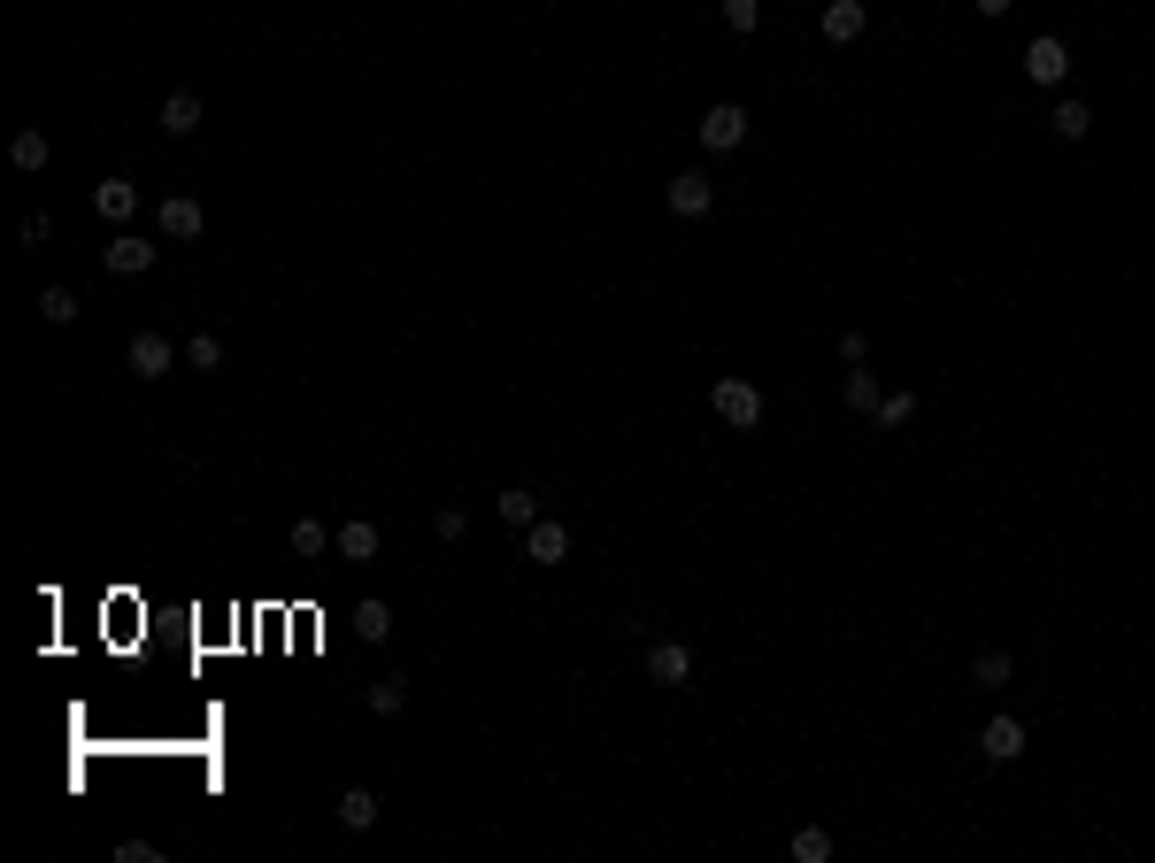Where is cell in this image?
Segmentation results:
<instances>
[{
  "instance_id": "obj_11",
  "label": "cell",
  "mask_w": 1155,
  "mask_h": 863,
  "mask_svg": "<svg viewBox=\"0 0 1155 863\" xmlns=\"http://www.w3.org/2000/svg\"><path fill=\"white\" fill-rule=\"evenodd\" d=\"M155 224H163V239H193L208 216H200V201H185V193H169L163 208H155Z\"/></svg>"
},
{
  "instance_id": "obj_28",
  "label": "cell",
  "mask_w": 1155,
  "mask_h": 863,
  "mask_svg": "<svg viewBox=\"0 0 1155 863\" xmlns=\"http://www.w3.org/2000/svg\"><path fill=\"white\" fill-rule=\"evenodd\" d=\"M324 547H331V532H324L317 517H301V524H293V555H324Z\"/></svg>"
},
{
  "instance_id": "obj_23",
  "label": "cell",
  "mask_w": 1155,
  "mask_h": 863,
  "mask_svg": "<svg viewBox=\"0 0 1155 863\" xmlns=\"http://www.w3.org/2000/svg\"><path fill=\"white\" fill-rule=\"evenodd\" d=\"M832 856V833L825 825H802V833H794V863H825Z\"/></svg>"
},
{
  "instance_id": "obj_30",
  "label": "cell",
  "mask_w": 1155,
  "mask_h": 863,
  "mask_svg": "<svg viewBox=\"0 0 1155 863\" xmlns=\"http://www.w3.org/2000/svg\"><path fill=\"white\" fill-rule=\"evenodd\" d=\"M971 8H979V16H1009L1017 0H971Z\"/></svg>"
},
{
  "instance_id": "obj_22",
  "label": "cell",
  "mask_w": 1155,
  "mask_h": 863,
  "mask_svg": "<svg viewBox=\"0 0 1155 863\" xmlns=\"http://www.w3.org/2000/svg\"><path fill=\"white\" fill-rule=\"evenodd\" d=\"M16 171H47V132H16Z\"/></svg>"
},
{
  "instance_id": "obj_25",
  "label": "cell",
  "mask_w": 1155,
  "mask_h": 863,
  "mask_svg": "<svg viewBox=\"0 0 1155 863\" xmlns=\"http://www.w3.org/2000/svg\"><path fill=\"white\" fill-rule=\"evenodd\" d=\"M971 687H1009V656H1001V648H987V656L971 664Z\"/></svg>"
},
{
  "instance_id": "obj_7",
  "label": "cell",
  "mask_w": 1155,
  "mask_h": 863,
  "mask_svg": "<svg viewBox=\"0 0 1155 863\" xmlns=\"http://www.w3.org/2000/svg\"><path fill=\"white\" fill-rule=\"evenodd\" d=\"M93 208H101L109 224H132V216H140V185H132V177H101V185H93Z\"/></svg>"
},
{
  "instance_id": "obj_26",
  "label": "cell",
  "mask_w": 1155,
  "mask_h": 863,
  "mask_svg": "<svg viewBox=\"0 0 1155 863\" xmlns=\"http://www.w3.org/2000/svg\"><path fill=\"white\" fill-rule=\"evenodd\" d=\"M909 417H917V393H886V401H878V424H886V432H901Z\"/></svg>"
},
{
  "instance_id": "obj_27",
  "label": "cell",
  "mask_w": 1155,
  "mask_h": 863,
  "mask_svg": "<svg viewBox=\"0 0 1155 863\" xmlns=\"http://www.w3.org/2000/svg\"><path fill=\"white\" fill-rule=\"evenodd\" d=\"M755 23H763V0H724V31H740V39H747Z\"/></svg>"
},
{
  "instance_id": "obj_16",
  "label": "cell",
  "mask_w": 1155,
  "mask_h": 863,
  "mask_svg": "<svg viewBox=\"0 0 1155 863\" xmlns=\"http://www.w3.org/2000/svg\"><path fill=\"white\" fill-rule=\"evenodd\" d=\"M494 510H501L508 524H539V494H532V486H501Z\"/></svg>"
},
{
  "instance_id": "obj_1",
  "label": "cell",
  "mask_w": 1155,
  "mask_h": 863,
  "mask_svg": "<svg viewBox=\"0 0 1155 863\" xmlns=\"http://www.w3.org/2000/svg\"><path fill=\"white\" fill-rule=\"evenodd\" d=\"M709 409H716L732 432H755V424H763V393H755V378H716V386H709Z\"/></svg>"
},
{
  "instance_id": "obj_2",
  "label": "cell",
  "mask_w": 1155,
  "mask_h": 863,
  "mask_svg": "<svg viewBox=\"0 0 1155 863\" xmlns=\"http://www.w3.org/2000/svg\"><path fill=\"white\" fill-rule=\"evenodd\" d=\"M740 140H747V109H740V101H716V109L701 116V147H709V155H732Z\"/></svg>"
},
{
  "instance_id": "obj_5",
  "label": "cell",
  "mask_w": 1155,
  "mask_h": 863,
  "mask_svg": "<svg viewBox=\"0 0 1155 863\" xmlns=\"http://www.w3.org/2000/svg\"><path fill=\"white\" fill-rule=\"evenodd\" d=\"M524 555L539 563V571H555V563H570V532L555 517H539V524H524Z\"/></svg>"
},
{
  "instance_id": "obj_10",
  "label": "cell",
  "mask_w": 1155,
  "mask_h": 863,
  "mask_svg": "<svg viewBox=\"0 0 1155 863\" xmlns=\"http://www.w3.org/2000/svg\"><path fill=\"white\" fill-rule=\"evenodd\" d=\"M132 378H169V332H132Z\"/></svg>"
},
{
  "instance_id": "obj_3",
  "label": "cell",
  "mask_w": 1155,
  "mask_h": 863,
  "mask_svg": "<svg viewBox=\"0 0 1155 863\" xmlns=\"http://www.w3.org/2000/svg\"><path fill=\"white\" fill-rule=\"evenodd\" d=\"M1024 740H1032V732H1024V717H987L979 756H987V763H1017V756H1024Z\"/></svg>"
},
{
  "instance_id": "obj_8",
  "label": "cell",
  "mask_w": 1155,
  "mask_h": 863,
  "mask_svg": "<svg viewBox=\"0 0 1155 863\" xmlns=\"http://www.w3.org/2000/svg\"><path fill=\"white\" fill-rule=\"evenodd\" d=\"M817 23H825V39H832V47H847V39H863L870 8H863V0H825V16H817Z\"/></svg>"
},
{
  "instance_id": "obj_20",
  "label": "cell",
  "mask_w": 1155,
  "mask_h": 863,
  "mask_svg": "<svg viewBox=\"0 0 1155 863\" xmlns=\"http://www.w3.org/2000/svg\"><path fill=\"white\" fill-rule=\"evenodd\" d=\"M39 317H47V325H78V294H70V286H47V294H39Z\"/></svg>"
},
{
  "instance_id": "obj_12",
  "label": "cell",
  "mask_w": 1155,
  "mask_h": 863,
  "mask_svg": "<svg viewBox=\"0 0 1155 863\" xmlns=\"http://www.w3.org/2000/svg\"><path fill=\"white\" fill-rule=\"evenodd\" d=\"M331 818H339L347 833H370V825H378V794H370V787H347V794L331 802Z\"/></svg>"
},
{
  "instance_id": "obj_4",
  "label": "cell",
  "mask_w": 1155,
  "mask_h": 863,
  "mask_svg": "<svg viewBox=\"0 0 1155 863\" xmlns=\"http://www.w3.org/2000/svg\"><path fill=\"white\" fill-rule=\"evenodd\" d=\"M1024 78H1032V85H1063V78H1071V47H1063V39H1032V47H1024Z\"/></svg>"
},
{
  "instance_id": "obj_6",
  "label": "cell",
  "mask_w": 1155,
  "mask_h": 863,
  "mask_svg": "<svg viewBox=\"0 0 1155 863\" xmlns=\"http://www.w3.org/2000/svg\"><path fill=\"white\" fill-rule=\"evenodd\" d=\"M109 270H116V278H147V270H155V239L116 232V239H109Z\"/></svg>"
},
{
  "instance_id": "obj_18",
  "label": "cell",
  "mask_w": 1155,
  "mask_h": 863,
  "mask_svg": "<svg viewBox=\"0 0 1155 863\" xmlns=\"http://www.w3.org/2000/svg\"><path fill=\"white\" fill-rule=\"evenodd\" d=\"M878 401H886V393H878V378H870L863 362H847V409H863V417H878Z\"/></svg>"
},
{
  "instance_id": "obj_21",
  "label": "cell",
  "mask_w": 1155,
  "mask_h": 863,
  "mask_svg": "<svg viewBox=\"0 0 1155 863\" xmlns=\"http://www.w3.org/2000/svg\"><path fill=\"white\" fill-rule=\"evenodd\" d=\"M370 709H378V717H401V709H409V679H378V687H370Z\"/></svg>"
},
{
  "instance_id": "obj_13",
  "label": "cell",
  "mask_w": 1155,
  "mask_h": 863,
  "mask_svg": "<svg viewBox=\"0 0 1155 863\" xmlns=\"http://www.w3.org/2000/svg\"><path fill=\"white\" fill-rule=\"evenodd\" d=\"M648 671H656L662 687H685V679H693V656H685L678 640H656V648H648Z\"/></svg>"
},
{
  "instance_id": "obj_17",
  "label": "cell",
  "mask_w": 1155,
  "mask_h": 863,
  "mask_svg": "<svg viewBox=\"0 0 1155 863\" xmlns=\"http://www.w3.org/2000/svg\"><path fill=\"white\" fill-rule=\"evenodd\" d=\"M1048 124H1055V140H1086V132H1094V109H1086V101H1055Z\"/></svg>"
},
{
  "instance_id": "obj_19",
  "label": "cell",
  "mask_w": 1155,
  "mask_h": 863,
  "mask_svg": "<svg viewBox=\"0 0 1155 863\" xmlns=\"http://www.w3.org/2000/svg\"><path fill=\"white\" fill-rule=\"evenodd\" d=\"M393 633V609L385 602H354V640H385Z\"/></svg>"
},
{
  "instance_id": "obj_14",
  "label": "cell",
  "mask_w": 1155,
  "mask_h": 863,
  "mask_svg": "<svg viewBox=\"0 0 1155 863\" xmlns=\"http://www.w3.org/2000/svg\"><path fill=\"white\" fill-rule=\"evenodd\" d=\"M331 547H339V555H347V563H370V555H378V524H370V517L339 524V540H331Z\"/></svg>"
},
{
  "instance_id": "obj_15",
  "label": "cell",
  "mask_w": 1155,
  "mask_h": 863,
  "mask_svg": "<svg viewBox=\"0 0 1155 863\" xmlns=\"http://www.w3.org/2000/svg\"><path fill=\"white\" fill-rule=\"evenodd\" d=\"M163 132H169V140L200 132V93H169V101H163Z\"/></svg>"
},
{
  "instance_id": "obj_9",
  "label": "cell",
  "mask_w": 1155,
  "mask_h": 863,
  "mask_svg": "<svg viewBox=\"0 0 1155 863\" xmlns=\"http://www.w3.org/2000/svg\"><path fill=\"white\" fill-rule=\"evenodd\" d=\"M662 201H670V216H709V201H716V193H709V177H701V171H685V177H670V193H662Z\"/></svg>"
},
{
  "instance_id": "obj_29",
  "label": "cell",
  "mask_w": 1155,
  "mask_h": 863,
  "mask_svg": "<svg viewBox=\"0 0 1155 863\" xmlns=\"http://www.w3.org/2000/svg\"><path fill=\"white\" fill-rule=\"evenodd\" d=\"M432 532H440V540H463V532H471V510H463V502H447V510L432 517Z\"/></svg>"
},
{
  "instance_id": "obj_24",
  "label": "cell",
  "mask_w": 1155,
  "mask_h": 863,
  "mask_svg": "<svg viewBox=\"0 0 1155 863\" xmlns=\"http://www.w3.org/2000/svg\"><path fill=\"white\" fill-rule=\"evenodd\" d=\"M185 362H193V370H216V362H224V340H216V332H193V340H185Z\"/></svg>"
}]
</instances>
